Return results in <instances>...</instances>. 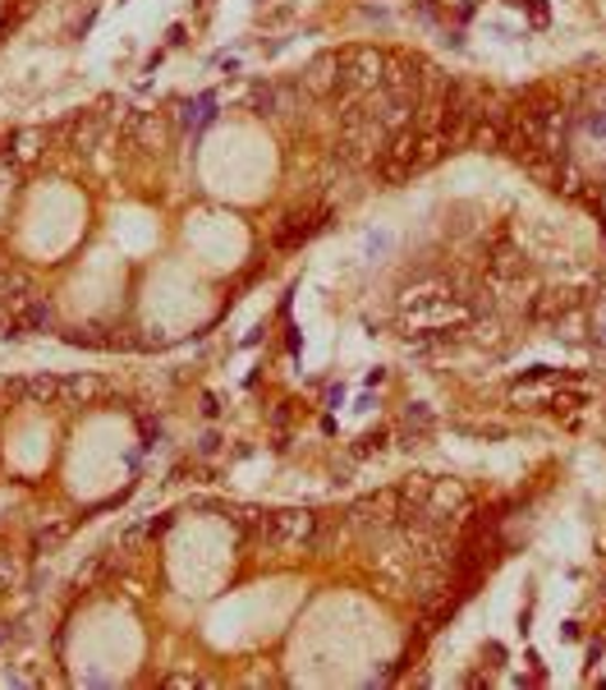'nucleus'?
Wrapping results in <instances>:
<instances>
[{
  "mask_svg": "<svg viewBox=\"0 0 606 690\" xmlns=\"http://www.w3.org/2000/svg\"><path fill=\"white\" fill-rule=\"evenodd\" d=\"M335 65H340V92H373L382 84L386 56H377L367 46H350V51H335Z\"/></svg>",
  "mask_w": 606,
  "mask_h": 690,
  "instance_id": "f257e3e1",
  "label": "nucleus"
},
{
  "mask_svg": "<svg viewBox=\"0 0 606 690\" xmlns=\"http://www.w3.org/2000/svg\"><path fill=\"white\" fill-rule=\"evenodd\" d=\"M312 529H318V521H312L308 511H276V516L262 521V539L276 548H299L312 539Z\"/></svg>",
  "mask_w": 606,
  "mask_h": 690,
  "instance_id": "f03ea898",
  "label": "nucleus"
},
{
  "mask_svg": "<svg viewBox=\"0 0 606 690\" xmlns=\"http://www.w3.org/2000/svg\"><path fill=\"white\" fill-rule=\"evenodd\" d=\"M327 217H331L327 208H312V212H289V217L276 226V249H299L304 240L318 236Z\"/></svg>",
  "mask_w": 606,
  "mask_h": 690,
  "instance_id": "7ed1b4c3",
  "label": "nucleus"
},
{
  "mask_svg": "<svg viewBox=\"0 0 606 690\" xmlns=\"http://www.w3.org/2000/svg\"><path fill=\"white\" fill-rule=\"evenodd\" d=\"M299 92L304 88H295V84H257L253 88V111L257 116H295Z\"/></svg>",
  "mask_w": 606,
  "mask_h": 690,
  "instance_id": "20e7f679",
  "label": "nucleus"
},
{
  "mask_svg": "<svg viewBox=\"0 0 606 690\" xmlns=\"http://www.w3.org/2000/svg\"><path fill=\"white\" fill-rule=\"evenodd\" d=\"M304 92L312 97H327V92H340V65H335V51L331 56H318L308 69H304V79H299Z\"/></svg>",
  "mask_w": 606,
  "mask_h": 690,
  "instance_id": "39448f33",
  "label": "nucleus"
},
{
  "mask_svg": "<svg viewBox=\"0 0 606 690\" xmlns=\"http://www.w3.org/2000/svg\"><path fill=\"white\" fill-rule=\"evenodd\" d=\"M92 396H101V382L97 377H60V405H88Z\"/></svg>",
  "mask_w": 606,
  "mask_h": 690,
  "instance_id": "423d86ee",
  "label": "nucleus"
}]
</instances>
